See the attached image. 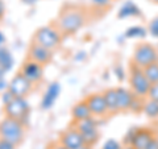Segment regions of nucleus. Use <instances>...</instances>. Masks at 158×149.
Listing matches in <instances>:
<instances>
[{
    "label": "nucleus",
    "mask_w": 158,
    "mask_h": 149,
    "mask_svg": "<svg viewBox=\"0 0 158 149\" xmlns=\"http://www.w3.org/2000/svg\"><path fill=\"white\" fill-rule=\"evenodd\" d=\"M86 57H87L86 52H78V54L75 56V58H74V59H75L77 62H78V61H79V62H82L83 59H86Z\"/></svg>",
    "instance_id": "nucleus-33"
},
{
    "label": "nucleus",
    "mask_w": 158,
    "mask_h": 149,
    "mask_svg": "<svg viewBox=\"0 0 158 149\" xmlns=\"http://www.w3.org/2000/svg\"><path fill=\"white\" fill-rule=\"evenodd\" d=\"M146 29H148V33H149L153 38L158 40V17L152 19Z\"/></svg>",
    "instance_id": "nucleus-23"
},
{
    "label": "nucleus",
    "mask_w": 158,
    "mask_h": 149,
    "mask_svg": "<svg viewBox=\"0 0 158 149\" xmlns=\"http://www.w3.org/2000/svg\"><path fill=\"white\" fill-rule=\"evenodd\" d=\"M15 66V57L11 53L9 49H7L6 46L0 48V69L4 73H9Z\"/></svg>",
    "instance_id": "nucleus-18"
},
{
    "label": "nucleus",
    "mask_w": 158,
    "mask_h": 149,
    "mask_svg": "<svg viewBox=\"0 0 158 149\" xmlns=\"http://www.w3.org/2000/svg\"><path fill=\"white\" fill-rule=\"evenodd\" d=\"M104 95V100L107 104V110L108 113H117L118 111V106H117V92L116 88H107L106 91H103Z\"/></svg>",
    "instance_id": "nucleus-19"
},
{
    "label": "nucleus",
    "mask_w": 158,
    "mask_h": 149,
    "mask_svg": "<svg viewBox=\"0 0 158 149\" xmlns=\"http://www.w3.org/2000/svg\"><path fill=\"white\" fill-rule=\"evenodd\" d=\"M102 149H123V144H120L115 138H110V140H107L103 144Z\"/></svg>",
    "instance_id": "nucleus-27"
},
{
    "label": "nucleus",
    "mask_w": 158,
    "mask_h": 149,
    "mask_svg": "<svg viewBox=\"0 0 158 149\" xmlns=\"http://www.w3.org/2000/svg\"><path fill=\"white\" fill-rule=\"evenodd\" d=\"M137 128L138 127H133V128H131V130L128 131V133L125 135V138H124V145H131L132 144L133 137H135L136 132H137Z\"/></svg>",
    "instance_id": "nucleus-29"
},
{
    "label": "nucleus",
    "mask_w": 158,
    "mask_h": 149,
    "mask_svg": "<svg viewBox=\"0 0 158 149\" xmlns=\"http://www.w3.org/2000/svg\"><path fill=\"white\" fill-rule=\"evenodd\" d=\"M150 2H153V3H156V4H158V0H150Z\"/></svg>",
    "instance_id": "nucleus-40"
},
{
    "label": "nucleus",
    "mask_w": 158,
    "mask_h": 149,
    "mask_svg": "<svg viewBox=\"0 0 158 149\" xmlns=\"http://www.w3.org/2000/svg\"><path fill=\"white\" fill-rule=\"evenodd\" d=\"M33 42L54 52L62 42V33L54 25H44L34 33Z\"/></svg>",
    "instance_id": "nucleus-3"
},
{
    "label": "nucleus",
    "mask_w": 158,
    "mask_h": 149,
    "mask_svg": "<svg viewBox=\"0 0 158 149\" xmlns=\"http://www.w3.org/2000/svg\"><path fill=\"white\" fill-rule=\"evenodd\" d=\"M4 13H6V6H4L3 0H0V19L4 16Z\"/></svg>",
    "instance_id": "nucleus-36"
},
{
    "label": "nucleus",
    "mask_w": 158,
    "mask_h": 149,
    "mask_svg": "<svg viewBox=\"0 0 158 149\" xmlns=\"http://www.w3.org/2000/svg\"><path fill=\"white\" fill-rule=\"evenodd\" d=\"M86 24V13L82 8L66 7L57 20V28L62 34H74Z\"/></svg>",
    "instance_id": "nucleus-1"
},
{
    "label": "nucleus",
    "mask_w": 158,
    "mask_h": 149,
    "mask_svg": "<svg viewBox=\"0 0 158 149\" xmlns=\"http://www.w3.org/2000/svg\"><path fill=\"white\" fill-rule=\"evenodd\" d=\"M29 112H31V106H29L27 98L15 96L8 104L4 106V113H6L7 117L16 119L23 124L28 121Z\"/></svg>",
    "instance_id": "nucleus-6"
},
{
    "label": "nucleus",
    "mask_w": 158,
    "mask_h": 149,
    "mask_svg": "<svg viewBox=\"0 0 158 149\" xmlns=\"http://www.w3.org/2000/svg\"><path fill=\"white\" fill-rule=\"evenodd\" d=\"M23 4H25V6H29V7H33L36 6V4L38 3V0H21Z\"/></svg>",
    "instance_id": "nucleus-34"
},
{
    "label": "nucleus",
    "mask_w": 158,
    "mask_h": 149,
    "mask_svg": "<svg viewBox=\"0 0 158 149\" xmlns=\"http://www.w3.org/2000/svg\"><path fill=\"white\" fill-rule=\"evenodd\" d=\"M146 99L158 102V83H152L150 84V88H149V91H148Z\"/></svg>",
    "instance_id": "nucleus-26"
},
{
    "label": "nucleus",
    "mask_w": 158,
    "mask_h": 149,
    "mask_svg": "<svg viewBox=\"0 0 158 149\" xmlns=\"http://www.w3.org/2000/svg\"><path fill=\"white\" fill-rule=\"evenodd\" d=\"M0 149H16V147L13 145V144L8 143L6 140H2L0 138Z\"/></svg>",
    "instance_id": "nucleus-30"
},
{
    "label": "nucleus",
    "mask_w": 158,
    "mask_h": 149,
    "mask_svg": "<svg viewBox=\"0 0 158 149\" xmlns=\"http://www.w3.org/2000/svg\"><path fill=\"white\" fill-rule=\"evenodd\" d=\"M142 112L149 119H157L158 117V102L150 100V99H144V107Z\"/></svg>",
    "instance_id": "nucleus-21"
},
{
    "label": "nucleus",
    "mask_w": 158,
    "mask_h": 149,
    "mask_svg": "<svg viewBox=\"0 0 158 149\" xmlns=\"http://www.w3.org/2000/svg\"><path fill=\"white\" fill-rule=\"evenodd\" d=\"M144 73L150 83H158V62H154L152 65L144 69Z\"/></svg>",
    "instance_id": "nucleus-22"
},
{
    "label": "nucleus",
    "mask_w": 158,
    "mask_h": 149,
    "mask_svg": "<svg viewBox=\"0 0 158 149\" xmlns=\"http://www.w3.org/2000/svg\"><path fill=\"white\" fill-rule=\"evenodd\" d=\"M140 16H141V9L132 0H127V2L123 3L117 12L118 19H129V17H140Z\"/></svg>",
    "instance_id": "nucleus-16"
},
{
    "label": "nucleus",
    "mask_w": 158,
    "mask_h": 149,
    "mask_svg": "<svg viewBox=\"0 0 158 149\" xmlns=\"http://www.w3.org/2000/svg\"><path fill=\"white\" fill-rule=\"evenodd\" d=\"M116 92H117V106H118V111L120 112H125V111H131L132 107V102L135 99V94L131 90L124 87H116Z\"/></svg>",
    "instance_id": "nucleus-15"
},
{
    "label": "nucleus",
    "mask_w": 158,
    "mask_h": 149,
    "mask_svg": "<svg viewBox=\"0 0 158 149\" xmlns=\"http://www.w3.org/2000/svg\"><path fill=\"white\" fill-rule=\"evenodd\" d=\"M86 102L88 104V107H90V111L92 113V116L103 117V116L108 115L107 104H106L103 92H94V94H91V95H88L86 98Z\"/></svg>",
    "instance_id": "nucleus-11"
},
{
    "label": "nucleus",
    "mask_w": 158,
    "mask_h": 149,
    "mask_svg": "<svg viewBox=\"0 0 158 149\" xmlns=\"http://www.w3.org/2000/svg\"><path fill=\"white\" fill-rule=\"evenodd\" d=\"M157 50H158V46H157Z\"/></svg>",
    "instance_id": "nucleus-41"
},
{
    "label": "nucleus",
    "mask_w": 158,
    "mask_h": 149,
    "mask_svg": "<svg viewBox=\"0 0 158 149\" xmlns=\"http://www.w3.org/2000/svg\"><path fill=\"white\" fill-rule=\"evenodd\" d=\"M34 84L31 83L28 79L23 75L21 73H17L8 83V90L11 91L15 96H20V98H27L29 94L32 92Z\"/></svg>",
    "instance_id": "nucleus-8"
},
{
    "label": "nucleus",
    "mask_w": 158,
    "mask_h": 149,
    "mask_svg": "<svg viewBox=\"0 0 158 149\" xmlns=\"http://www.w3.org/2000/svg\"><path fill=\"white\" fill-rule=\"evenodd\" d=\"M25 137V124L12 117H4L0 120V138L19 147Z\"/></svg>",
    "instance_id": "nucleus-2"
},
{
    "label": "nucleus",
    "mask_w": 158,
    "mask_h": 149,
    "mask_svg": "<svg viewBox=\"0 0 158 149\" xmlns=\"http://www.w3.org/2000/svg\"><path fill=\"white\" fill-rule=\"evenodd\" d=\"M49 149H67V148H66V147H63L61 143H56V144H52Z\"/></svg>",
    "instance_id": "nucleus-35"
},
{
    "label": "nucleus",
    "mask_w": 158,
    "mask_h": 149,
    "mask_svg": "<svg viewBox=\"0 0 158 149\" xmlns=\"http://www.w3.org/2000/svg\"><path fill=\"white\" fill-rule=\"evenodd\" d=\"M74 127L81 132V135L83 136V140H85L87 145L94 147L99 141L100 133H99V128H98L99 126H98V121L95 120V116H91L81 121H74Z\"/></svg>",
    "instance_id": "nucleus-7"
},
{
    "label": "nucleus",
    "mask_w": 158,
    "mask_h": 149,
    "mask_svg": "<svg viewBox=\"0 0 158 149\" xmlns=\"http://www.w3.org/2000/svg\"><path fill=\"white\" fill-rule=\"evenodd\" d=\"M115 73H116V77H117L118 79H121V81L124 79L125 75H124V70H123V67H121V66H118V65H117V66L115 67Z\"/></svg>",
    "instance_id": "nucleus-32"
},
{
    "label": "nucleus",
    "mask_w": 158,
    "mask_h": 149,
    "mask_svg": "<svg viewBox=\"0 0 158 149\" xmlns=\"http://www.w3.org/2000/svg\"><path fill=\"white\" fill-rule=\"evenodd\" d=\"M90 3L94 8L103 11V9H107L108 7H111L112 0H90Z\"/></svg>",
    "instance_id": "nucleus-24"
},
{
    "label": "nucleus",
    "mask_w": 158,
    "mask_h": 149,
    "mask_svg": "<svg viewBox=\"0 0 158 149\" xmlns=\"http://www.w3.org/2000/svg\"><path fill=\"white\" fill-rule=\"evenodd\" d=\"M78 149H91V145H87V144H85V145H83V147L78 148Z\"/></svg>",
    "instance_id": "nucleus-38"
},
{
    "label": "nucleus",
    "mask_w": 158,
    "mask_h": 149,
    "mask_svg": "<svg viewBox=\"0 0 158 149\" xmlns=\"http://www.w3.org/2000/svg\"><path fill=\"white\" fill-rule=\"evenodd\" d=\"M123 149H133L132 145H123Z\"/></svg>",
    "instance_id": "nucleus-39"
},
{
    "label": "nucleus",
    "mask_w": 158,
    "mask_h": 149,
    "mask_svg": "<svg viewBox=\"0 0 158 149\" xmlns=\"http://www.w3.org/2000/svg\"><path fill=\"white\" fill-rule=\"evenodd\" d=\"M13 98H15V95H13V94H12L11 91L8 90V88H7L6 91H3L2 94H0V99H2V102H3L4 106H6V104H8L9 102L12 100Z\"/></svg>",
    "instance_id": "nucleus-28"
},
{
    "label": "nucleus",
    "mask_w": 158,
    "mask_h": 149,
    "mask_svg": "<svg viewBox=\"0 0 158 149\" xmlns=\"http://www.w3.org/2000/svg\"><path fill=\"white\" fill-rule=\"evenodd\" d=\"M71 116L74 121H81V120H85V119H88L92 116L86 99L74 104V107L71 108Z\"/></svg>",
    "instance_id": "nucleus-17"
},
{
    "label": "nucleus",
    "mask_w": 158,
    "mask_h": 149,
    "mask_svg": "<svg viewBox=\"0 0 158 149\" xmlns=\"http://www.w3.org/2000/svg\"><path fill=\"white\" fill-rule=\"evenodd\" d=\"M20 73L31 83L38 84L44 78V66L28 58L27 61L23 63L21 69H20Z\"/></svg>",
    "instance_id": "nucleus-9"
},
{
    "label": "nucleus",
    "mask_w": 158,
    "mask_h": 149,
    "mask_svg": "<svg viewBox=\"0 0 158 149\" xmlns=\"http://www.w3.org/2000/svg\"><path fill=\"white\" fill-rule=\"evenodd\" d=\"M61 94V83L59 82H52L48 86L41 99V108L42 110H50V108L56 104L57 99Z\"/></svg>",
    "instance_id": "nucleus-13"
},
{
    "label": "nucleus",
    "mask_w": 158,
    "mask_h": 149,
    "mask_svg": "<svg viewBox=\"0 0 158 149\" xmlns=\"http://www.w3.org/2000/svg\"><path fill=\"white\" fill-rule=\"evenodd\" d=\"M28 58L32 59V61H34V62L40 63V65H42V66H46L52 62V59H53V50H49V49H46V48L32 42L31 46H29Z\"/></svg>",
    "instance_id": "nucleus-12"
},
{
    "label": "nucleus",
    "mask_w": 158,
    "mask_h": 149,
    "mask_svg": "<svg viewBox=\"0 0 158 149\" xmlns=\"http://www.w3.org/2000/svg\"><path fill=\"white\" fill-rule=\"evenodd\" d=\"M129 84H131V91L135 94L136 96L145 99L152 83L149 82V79L146 78L144 69H141L132 63L131 71H129Z\"/></svg>",
    "instance_id": "nucleus-5"
},
{
    "label": "nucleus",
    "mask_w": 158,
    "mask_h": 149,
    "mask_svg": "<svg viewBox=\"0 0 158 149\" xmlns=\"http://www.w3.org/2000/svg\"><path fill=\"white\" fill-rule=\"evenodd\" d=\"M154 136L156 133L150 128H137V132L133 137L131 145L133 147V149H146Z\"/></svg>",
    "instance_id": "nucleus-14"
},
{
    "label": "nucleus",
    "mask_w": 158,
    "mask_h": 149,
    "mask_svg": "<svg viewBox=\"0 0 158 149\" xmlns=\"http://www.w3.org/2000/svg\"><path fill=\"white\" fill-rule=\"evenodd\" d=\"M133 65H136L141 69L152 65L154 62H158V50L157 46L152 45L149 42H141L135 48L132 57Z\"/></svg>",
    "instance_id": "nucleus-4"
},
{
    "label": "nucleus",
    "mask_w": 158,
    "mask_h": 149,
    "mask_svg": "<svg viewBox=\"0 0 158 149\" xmlns=\"http://www.w3.org/2000/svg\"><path fill=\"white\" fill-rule=\"evenodd\" d=\"M142 107H144V99L138 98V96H135V99H133V102H132L131 111L135 112V113L142 112Z\"/></svg>",
    "instance_id": "nucleus-25"
},
{
    "label": "nucleus",
    "mask_w": 158,
    "mask_h": 149,
    "mask_svg": "<svg viewBox=\"0 0 158 149\" xmlns=\"http://www.w3.org/2000/svg\"><path fill=\"white\" fill-rule=\"evenodd\" d=\"M59 143L67 149H78L85 145V140L75 127H70L59 135Z\"/></svg>",
    "instance_id": "nucleus-10"
},
{
    "label": "nucleus",
    "mask_w": 158,
    "mask_h": 149,
    "mask_svg": "<svg viewBox=\"0 0 158 149\" xmlns=\"http://www.w3.org/2000/svg\"><path fill=\"white\" fill-rule=\"evenodd\" d=\"M148 34V29L141 25H132L124 32V37L128 40L133 38H145Z\"/></svg>",
    "instance_id": "nucleus-20"
},
{
    "label": "nucleus",
    "mask_w": 158,
    "mask_h": 149,
    "mask_svg": "<svg viewBox=\"0 0 158 149\" xmlns=\"http://www.w3.org/2000/svg\"><path fill=\"white\" fill-rule=\"evenodd\" d=\"M146 149H158V136L157 135L153 137V140L149 143V145H148Z\"/></svg>",
    "instance_id": "nucleus-31"
},
{
    "label": "nucleus",
    "mask_w": 158,
    "mask_h": 149,
    "mask_svg": "<svg viewBox=\"0 0 158 149\" xmlns=\"http://www.w3.org/2000/svg\"><path fill=\"white\" fill-rule=\"evenodd\" d=\"M4 44H6V36H4L3 32L0 31V48L4 46Z\"/></svg>",
    "instance_id": "nucleus-37"
}]
</instances>
